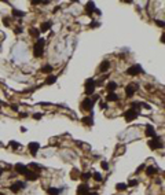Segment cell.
<instances>
[{"label": "cell", "mask_w": 165, "mask_h": 195, "mask_svg": "<svg viewBox=\"0 0 165 195\" xmlns=\"http://www.w3.org/2000/svg\"><path fill=\"white\" fill-rule=\"evenodd\" d=\"M106 99H107V102H117V100H118V96H117L114 92H111V94H109L107 96H106Z\"/></svg>", "instance_id": "cell-22"}, {"label": "cell", "mask_w": 165, "mask_h": 195, "mask_svg": "<svg viewBox=\"0 0 165 195\" xmlns=\"http://www.w3.org/2000/svg\"><path fill=\"white\" fill-rule=\"evenodd\" d=\"M81 122H83V124H85V125H88V126L94 125V111H91L90 115H87V117H83Z\"/></svg>", "instance_id": "cell-9"}, {"label": "cell", "mask_w": 165, "mask_h": 195, "mask_svg": "<svg viewBox=\"0 0 165 195\" xmlns=\"http://www.w3.org/2000/svg\"><path fill=\"white\" fill-rule=\"evenodd\" d=\"M139 115V113L138 111H135V110H132V109H129V110H127L125 113H124V118H125V121L127 122H131V121H134L136 117Z\"/></svg>", "instance_id": "cell-5"}, {"label": "cell", "mask_w": 165, "mask_h": 195, "mask_svg": "<svg viewBox=\"0 0 165 195\" xmlns=\"http://www.w3.org/2000/svg\"><path fill=\"white\" fill-rule=\"evenodd\" d=\"M155 23L158 25L160 27H164V21H160V19H155Z\"/></svg>", "instance_id": "cell-38"}, {"label": "cell", "mask_w": 165, "mask_h": 195, "mask_svg": "<svg viewBox=\"0 0 165 195\" xmlns=\"http://www.w3.org/2000/svg\"><path fill=\"white\" fill-rule=\"evenodd\" d=\"M94 13H96V14H98V15H100V11H99L98 8H95V11H94Z\"/></svg>", "instance_id": "cell-46"}, {"label": "cell", "mask_w": 165, "mask_h": 195, "mask_svg": "<svg viewBox=\"0 0 165 195\" xmlns=\"http://www.w3.org/2000/svg\"><path fill=\"white\" fill-rule=\"evenodd\" d=\"M29 33H30V36H32V37L39 39V34H40L39 29H36V27H30V29H29Z\"/></svg>", "instance_id": "cell-23"}, {"label": "cell", "mask_w": 165, "mask_h": 195, "mask_svg": "<svg viewBox=\"0 0 165 195\" xmlns=\"http://www.w3.org/2000/svg\"><path fill=\"white\" fill-rule=\"evenodd\" d=\"M14 32H15V34H19V33H22V27L21 26H18V27H15V29H14Z\"/></svg>", "instance_id": "cell-35"}, {"label": "cell", "mask_w": 165, "mask_h": 195, "mask_svg": "<svg viewBox=\"0 0 165 195\" xmlns=\"http://www.w3.org/2000/svg\"><path fill=\"white\" fill-rule=\"evenodd\" d=\"M51 26H52V22H51V21L43 22L41 26H40V32H47L48 29H51Z\"/></svg>", "instance_id": "cell-15"}, {"label": "cell", "mask_w": 165, "mask_h": 195, "mask_svg": "<svg viewBox=\"0 0 165 195\" xmlns=\"http://www.w3.org/2000/svg\"><path fill=\"white\" fill-rule=\"evenodd\" d=\"M43 51H44V47H40L37 44H34V47H33V55L36 58H41L43 54H44Z\"/></svg>", "instance_id": "cell-10"}, {"label": "cell", "mask_w": 165, "mask_h": 195, "mask_svg": "<svg viewBox=\"0 0 165 195\" xmlns=\"http://www.w3.org/2000/svg\"><path fill=\"white\" fill-rule=\"evenodd\" d=\"M25 187H26V183H25V181H17V183H14V184L10 187V190L13 191V192L17 194L19 190H23Z\"/></svg>", "instance_id": "cell-7"}, {"label": "cell", "mask_w": 165, "mask_h": 195, "mask_svg": "<svg viewBox=\"0 0 165 195\" xmlns=\"http://www.w3.org/2000/svg\"><path fill=\"white\" fill-rule=\"evenodd\" d=\"M81 110H84V111H94V103L91 102V99L90 98H87V99H84V100L81 102Z\"/></svg>", "instance_id": "cell-4"}, {"label": "cell", "mask_w": 165, "mask_h": 195, "mask_svg": "<svg viewBox=\"0 0 165 195\" xmlns=\"http://www.w3.org/2000/svg\"><path fill=\"white\" fill-rule=\"evenodd\" d=\"M144 168H146V165H140V166H139V168H138V169H136V173H139V172H140V170H143Z\"/></svg>", "instance_id": "cell-41"}, {"label": "cell", "mask_w": 165, "mask_h": 195, "mask_svg": "<svg viewBox=\"0 0 165 195\" xmlns=\"http://www.w3.org/2000/svg\"><path fill=\"white\" fill-rule=\"evenodd\" d=\"M99 106H100V109H107V102H100L99 103Z\"/></svg>", "instance_id": "cell-34"}, {"label": "cell", "mask_w": 165, "mask_h": 195, "mask_svg": "<svg viewBox=\"0 0 165 195\" xmlns=\"http://www.w3.org/2000/svg\"><path fill=\"white\" fill-rule=\"evenodd\" d=\"M99 98H100L99 95H95V96L91 99V102H92V103H94V105H95V102H98V100H99Z\"/></svg>", "instance_id": "cell-37"}, {"label": "cell", "mask_w": 165, "mask_h": 195, "mask_svg": "<svg viewBox=\"0 0 165 195\" xmlns=\"http://www.w3.org/2000/svg\"><path fill=\"white\" fill-rule=\"evenodd\" d=\"M2 172H3V170H2V169H0V176H2Z\"/></svg>", "instance_id": "cell-47"}, {"label": "cell", "mask_w": 165, "mask_h": 195, "mask_svg": "<svg viewBox=\"0 0 165 195\" xmlns=\"http://www.w3.org/2000/svg\"><path fill=\"white\" fill-rule=\"evenodd\" d=\"M138 184H139V183H138V180H135V179H134V180H129V183H128L127 185H129V187H136Z\"/></svg>", "instance_id": "cell-31"}, {"label": "cell", "mask_w": 165, "mask_h": 195, "mask_svg": "<svg viewBox=\"0 0 165 195\" xmlns=\"http://www.w3.org/2000/svg\"><path fill=\"white\" fill-rule=\"evenodd\" d=\"M92 176V174L90 173V172H85V173H81V179H84V180H88Z\"/></svg>", "instance_id": "cell-30"}, {"label": "cell", "mask_w": 165, "mask_h": 195, "mask_svg": "<svg viewBox=\"0 0 165 195\" xmlns=\"http://www.w3.org/2000/svg\"><path fill=\"white\" fill-rule=\"evenodd\" d=\"M85 195H98V192H91V191H88Z\"/></svg>", "instance_id": "cell-44"}, {"label": "cell", "mask_w": 165, "mask_h": 195, "mask_svg": "<svg viewBox=\"0 0 165 195\" xmlns=\"http://www.w3.org/2000/svg\"><path fill=\"white\" fill-rule=\"evenodd\" d=\"M25 176H26L28 180H36V179L39 177V174H37V172H30V170H28L25 173Z\"/></svg>", "instance_id": "cell-16"}, {"label": "cell", "mask_w": 165, "mask_h": 195, "mask_svg": "<svg viewBox=\"0 0 165 195\" xmlns=\"http://www.w3.org/2000/svg\"><path fill=\"white\" fill-rule=\"evenodd\" d=\"M125 73H127L128 76H138V74L144 73V71H143V69H142V66H140V65H134V66L128 67Z\"/></svg>", "instance_id": "cell-2"}, {"label": "cell", "mask_w": 165, "mask_h": 195, "mask_svg": "<svg viewBox=\"0 0 165 195\" xmlns=\"http://www.w3.org/2000/svg\"><path fill=\"white\" fill-rule=\"evenodd\" d=\"M11 109H13L14 111H18V106L17 105H11Z\"/></svg>", "instance_id": "cell-43"}, {"label": "cell", "mask_w": 165, "mask_h": 195, "mask_svg": "<svg viewBox=\"0 0 165 195\" xmlns=\"http://www.w3.org/2000/svg\"><path fill=\"white\" fill-rule=\"evenodd\" d=\"M84 87H85V95H92V94H94V91H95V88H96L95 80H94V78H88V80H85Z\"/></svg>", "instance_id": "cell-1"}, {"label": "cell", "mask_w": 165, "mask_h": 195, "mask_svg": "<svg viewBox=\"0 0 165 195\" xmlns=\"http://www.w3.org/2000/svg\"><path fill=\"white\" fill-rule=\"evenodd\" d=\"M95 3L94 2H88L87 4H85V13L88 14V15H92L94 14V11H95Z\"/></svg>", "instance_id": "cell-12"}, {"label": "cell", "mask_w": 165, "mask_h": 195, "mask_svg": "<svg viewBox=\"0 0 165 195\" xmlns=\"http://www.w3.org/2000/svg\"><path fill=\"white\" fill-rule=\"evenodd\" d=\"M144 169H146L147 176H153V174L157 173V168H154V166H149V168H144Z\"/></svg>", "instance_id": "cell-21"}, {"label": "cell", "mask_w": 165, "mask_h": 195, "mask_svg": "<svg viewBox=\"0 0 165 195\" xmlns=\"http://www.w3.org/2000/svg\"><path fill=\"white\" fill-rule=\"evenodd\" d=\"M127 184H125V183H120V184H117V185H116V188H117L118 191H124V190H127Z\"/></svg>", "instance_id": "cell-27"}, {"label": "cell", "mask_w": 165, "mask_h": 195, "mask_svg": "<svg viewBox=\"0 0 165 195\" xmlns=\"http://www.w3.org/2000/svg\"><path fill=\"white\" fill-rule=\"evenodd\" d=\"M13 17H18V18H23L25 17V13L23 11H19V10H13Z\"/></svg>", "instance_id": "cell-24"}, {"label": "cell", "mask_w": 165, "mask_h": 195, "mask_svg": "<svg viewBox=\"0 0 165 195\" xmlns=\"http://www.w3.org/2000/svg\"><path fill=\"white\" fill-rule=\"evenodd\" d=\"M15 170H17V173H19V174H25L28 172V168L22 164H17L15 165Z\"/></svg>", "instance_id": "cell-14"}, {"label": "cell", "mask_w": 165, "mask_h": 195, "mask_svg": "<svg viewBox=\"0 0 165 195\" xmlns=\"http://www.w3.org/2000/svg\"><path fill=\"white\" fill-rule=\"evenodd\" d=\"M41 71H43V73H47V74H50L51 71H52V66H51V65H46V66H43Z\"/></svg>", "instance_id": "cell-26"}, {"label": "cell", "mask_w": 165, "mask_h": 195, "mask_svg": "<svg viewBox=\"0 0 165 195\" xmlns=\"http://www.w3.org/2000/svg\"><path fill=\"white\" fill-rule=\"evenodd\" d=\"M136 89H139V84H136V82H131V84H128V85L125 87V94H127V96H128V98L134 96V94H135Z\"/></svg>", "instance_id": "cell-3"}, {"label": "cell", "mask_w": 165, "mask_h": 195, "mask_svg": "<svg viewBox=\"0 0 165 195\" xmlns=\"http://www.w3.org/2000/svg\"><path fill=\"white\" fill-rule=\"evenodd\" d=\"M61 191H62V190H59V188L50 187V188L47 190V192H48V195H59V194H61Z\"/></svg>", "instance_id": "cell-19"}, {"label": "cell", "mask_w": 165, "mask_h": 195, "mask_svg": "<svg viewBox=\"0 0 165 195\" xmlns=\"http://www.w3.org/2000/svg\"><path fill=\"white\" fill-rule=\"evenodd\" d=\"M41 117H43L41 113H36V114H33V118H34V120H40Z\"/></svg>", "instance_id": "cell-36"}, {"label": "cell", "mask_w": 165, "mask_h": 195, "mask_svg": "<svg viewBox=\"0 0 165 195\" xmlns=\"http://www.w3.org/2000/svg\"><path fill=\"white\" fill-rule=\"evenodd\" d=\"M37 45H40V47H44V44H46V40L44 39H41V37H39L37 39V43H36Z\"/></svg>", "instance_id": "cell-29"}, {"label": "cell", "mask_w": 165, "mask_h": 195, "mask_svg": "<svg viewBox=\"0 0 165 195\" xmlns=\"http://www.w3.org/2000/svg\"><path fill=\"white\" fill-rule=\"evenodd\" d=\"M32 4H34V6H36V4H40V2H37V0H33V2H32Z\"/></svg>", "instance_id": "cell-45"}, {"label": "cell", "mask_w": 165, "mask_h": 195, "mask_svg": "<svg viewBox=\"0 0 165 195\" xmlns=\"http://www.w3.org/2000/svg\"><path fill=\"white\" fill-rule=\"evenodd\" d=\"M10 146L11 147H14V148H18V147H19V143H17V142H10Z\"/></svg>", "instance_id": "cell-33"}, {"label": "cell", "mask_w": 165, "mask_h": 195, "mask_svg": "<svg viewBox=\"0 0 165 195\" xmlns=\"http://www.w3.org/2000/svg\"><path fill=\"white\" fill-rule=\"evenodd\" d=\"M140 107H142V105H140L139 102H134V103H131V109H132V110H135V111H138V113H139Z\"/></svg>", "instance_id": "cell-25"}, {"label": "cell", "mask_w": 165, "mask_h": 195, "mask_svg": "<svg viewBox=\"0 0 165 195\" xmlns=\"http://www.w3.org/2000/svg\"><path fill=\"white\" fill-rule=\"evenodd\" d=\"M99 25H100V23H99V22H95V21H92V22L90 23L91 27H96V26H99Z\"/></svg>", "instance_id": "cell-39"}, {"label": "cell", "mask_w": 165, "mask_h": 195, "mask_svg": "<svg viewBox=\"0 0 165 195\" xmlns=\"http://www.w3.org/2000/svg\"><path fill=\"white\" fill-rule=\"evenodd\" d=\"M149 147H150L151 150H158L160 147H162V142L160 140V137H153L149 140Z\"/></svg>", "instance_id": "cell-6"}, {"label": "cell", "mask_w": 165, "mask_h": 195, "mask_svg": "<svg viewBox=\"0 0 165 195\" xmlns=\"http://www.w3.org/2000/svg\"><path fill=\"white\" fill-rule=\"evenodd\" d=\"M28 148H29L30 154L33 155V157H36V155H37V151H39V148H40V144H39V143H36V142H32V143H29Z\"/></svg>", "instance_id": "cell-8"}, {"label": "cell", "mask_w": 165, "mask_h": 195, "mask_svg": "<svg viewBox=\"0 0 165 195\" xmlns=\"http://www.w3.org/2000/svg\"><path fill=\"white\" fill-rule=\"evenodd\" d=\"M144 133H146V136L149 137H155V129L153 125H147L146 126V131H144Z\"/></svg>", "instance_id": "cell-13"}, {"label": "cell", "mask_w": 165, "mask_h": 195, "mask_svg": "<svg viewBox=\"0 0 165 195\" xmlns=\"http://www.w3.org/2000/svg\"><path fill=\"white\" fill-rule=\"evenodd\" d=\"M72 177H73V179H77V170H73V173H72Z\"/></svg>", "instance_id": "cell-42"}, {"label": "cell", "mask_w": 165, "mask_h": 195, "mask_svg": "<svg viewBox=\"0 0 165 195\" xmlns=\"http://www.w3.org/2000/svg\"><path fill=\"white\" fill-rule=\"evenodd\" d=\"M109 67H110V62L109 61H103L102 63H100V66H99V71L100 73H103V71H106Z\"/></svg>", "instance_id": "cell-17"}, {"label": "cell", "mask_w": 165, "mask_h": 195, "mask_svg": "<svg viewBox=\"0 0 165 195\" xmlns=\"http://www.w3.org/2000/svg\"><path fill=\"white\" fill-rule=\"evenodd\" d=\"M55 81H57V76H52V74H50V76H48V77L46 78V84H47V85L54 84Z\"/></svg>", "instance_id": "cell-20"}, {"label": "cell", "mask_w": 165, "mask_h": 195, "mask_svg": "<svg viewBox=\"0 0 165 195\" xmlns=\"http://www.w3.org/2000/svg\"><path fill=\"white\" fill-rule=\"evenodd\" d=\"M100 166H102V168H103L105 170H106V169H109V164H107L106 161H102V162H100Z\"/></svg>", "instance_id": "cell-32"}, {"label": "cell", "mask_w": 165, "mask_h": 195, "mask_svg": "<svg viewBox=\"0 0 165 195\" xmlns=\"http://www.w3.org/2000/svg\"><path fill=\"white\" fill-rule=\"evenodd\" d=\"M88 191H90V187H88V184H87V183H83V184L79 185L77 194H79V195H85Z\"/></svg>", "instance_id": "cell-11"}, {"label": "cell", "mask_w": 165, "mask_h": 195, "mask_svg": "<svg viewBox=\"0 0 165 195\" xmlns=\"http://www.w3.org/2000/svg\"><path fill=\"white\" fill-rule=\"evenodd\" d=\"M106 89L109 91V94H111V92H114L116 89H117V84H116L114 81H110L109 84L106 85Z\"/></svg>", "instance_id": "cell-18"}, {"label": "cell", "mask_w": 165, "mask_h": 195, "mask_svg": "<svg viewBox=\"0 0 165 195\" xmlns=\"http://www.w3.org/2000/svg\"><path fill=\"white\" fill-rule=\"evenodd\" d=\"M92 177H94L96 181H100V180H102V174H100L99 172H94V173H92Z\"/></svg>", "instance_id": "cell-28"}, {"label": "cell", "mask_w": 165, "mask_h": 195, "mask_svg": "<svg viewBox=\"0 0 165 195\" xmlns=\"http://www.w3.org/2000/svg\"><path fill=\"white\" fill-rule=\"evenodd\" d=\"M3 23H4L6 26H8L10 25V19L8 18H3Z\"/></svg>", "instance_id": "cell-40"}]
</instances>
